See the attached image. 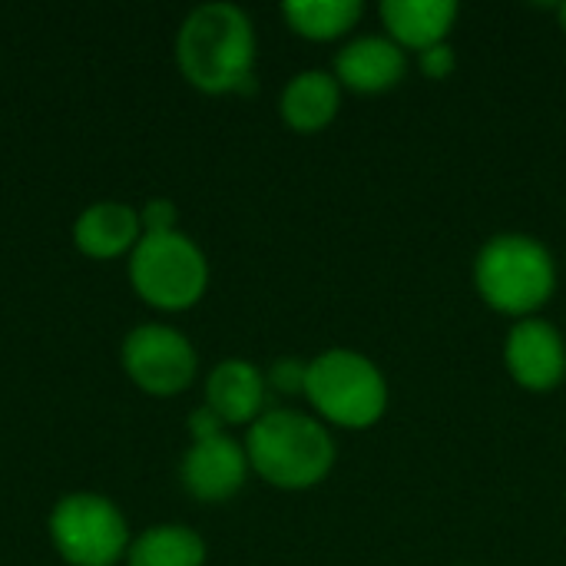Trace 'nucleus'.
Masks as SVG:
<instances>
[{
    "instance_id": "obj_1",
    "label": "nucleus",
    "mask_w": 566,
    "mask_h": 566,
    "mask_svg": "<svg viewBox=\"0 0 566 566\" xmlns=\"http://www.w3.org/2000/svg\"><path fill=\"white\" fill-rule=\"evenodd\" d=\"M179 73L202 93H242L255 76V27L235 3L189 10L176 33Z\"/></svg>"
},
{
    "instance_id": "obj_2",
    "label": "nucleus",
    "mask_w": 566,
    "mask_h": 566,
    "mask_svg": "<svg viewBox=\"0 0 566 566\" xmlns=\"http://www.w3.org/2000/svg\"><path fill=\"white\" fill-rule=\"evenodd\" d=\"M249 468L272 488L308 491L335 468V441L328 428L295 408L265 411L249 424L245 438Z\"/></svg>"
},
{
    "instance_id": "obj_3",
    "label": "nucleus",
    "mask_w": 566,
    "mask_h": 566,
    "mask_svg": "<svg viewBox=\"0 0 566 566\" xmlns=\"http://www.w3.org/2000/svg\"><path fill=\"white\" fill-rule=\"evenodd\" d=\"M474 285L494 312L534 318L557 292V262L541 239L504 232L478 252Z\"/></svg>"
},
{
    "instance_id": "obj_4",
    "label": "nucleus",
    "mask_w": 566,
    "mask_h": 566,
    "mask_svg": "<svg viewBox=\"0 0 566 566\" xmlns=\"http://www.w3.org/2000/svg\"><path fill=\"white\" fill-rule=\"evenodd\" d=\"M305 398L322 421L365 431L378 424L388 408V381L368 355L328 348L308 361Z\"/></svg>"
},
{
    "instance_id": "obj_5",
    "label": "nucleus",
    "mask_w": 566,
    "mask_h": 566,
    "mask_svg": "<svg viewBox=\"0 0 566 566\" xmlns=\"http://www.w3.org/2000/svg\"><path fill=\"white\" fill-rule=\"evenodd\" d=\"M129 282L146 305L159 312H182L209 289V259L179 229L166 235H143L129 252Z\"/></svg>"
},
{
    "instance_id": "obj_6",
    "label": "nucleus",
    "mask_w": 566,
    "mask_h": 566,
    "mask_svg": "<svg viewBox=\"0 0 566 566\" xmlns=\"http://www.w3.org/2000/svg\"><path fill=\"white\" fill-rule=\"evenodd\" d=\"M46 527L56 554L70 566H113L133 544L123 511L90 491L60 497Z\"/></svg>"
},
{
    "instance_id": "obj_7",
    "label": "nucleus",
    "mask_w": 566,
    "mask_h": 566,
    "mask_svg": "<svg viewBox=\"0 0 566 566\" xmlns=\"http://www.w3.org/2000/svg\"><path fill=\"white\" fill-rule=\"evenodd\" d=\"M119 361L126 378L153 398H172L186 391L199 371L192 342L169 325H139L123 338Z\"/></svg>"
},
{
    "instance_id": "obj_8",
    "label": "nucleus",
    "mask_w": 566,
    "mask_h": 566,
    "mask_svg": "<svg viewBox=\"0 0 566 566\" xmlns=\"http://www.w3.org/2000/svg\"><path fill=\"white\" fill-rule=\"evenodd\" d=\"M504 365L527 391H554L566 378L564 335L544 318H521L504 338Z\"/></svg>"
},
{
    "instance_id": "obj_9",
    "label": "nucleus",
    "mask_w": 566,
    "mask_h": 566,
    "mask_svg": "<svg viewBox=\"0 0 566 566\" xmlns=\"http://www.w3.org/2000/svg\"><path fill=\"white\" fill-rule=\"evenodd\" d=\"M182 488L202 504H226L235 497L249 478V454L232 434H216L206 441H192L179 468Z\"/></svg>"
},
{
    "instance_id": "obj_10",
    "label": "nucleus",
    "mask_w": 566,
    "mask_h": 566,
    "mask_svg": "<svg viewBox=\"0 0 566 566\" xmlns=\"http://www.w3.org/2000/svg\"><path fill=\"white\" fill-rule=\"evenodd\" d=\"M408 53L381 33H368L342 46L335 56V80L355 93H388L405 80Z\"/></svg>"
},
{
    "instance_id": "obj_11",
    "label": "nucleus",
    "mask_w": 566,
    "mask_h": 566,
    "mask_svg": "<svg viewBox=\"0 0 566 566\" xmlns=\"http://www.w3.org/2000/svg\"><path fill=\"white\" fill-rule=\"evenodd\" d=\"M265 375L245 358L219 361L206 378V405L222 418V424H255L265 411Z\"/></svg>"
},
{
    "instance_id": "obj_12",
    "label": "nucleus",
    "mask_w": 566,
    "mask_h": 566,
    "mask_svg": "<svg viewBox=\"0 0 566 566\" xmlns=\"http://www.w3.org/2000/svg\"><path fill=\"white\" fill-rule=\"evenodd\" d=\"M143 239L139 209L126 202H93L86 206L73 222V242L90 259H119L133 252Z\"/></svg>"
},
{
    "instance_id": "obj_13",
    "label": "nucleus",
    "mask_w": 566,
    "mask_h": 566,
    "mask_svg": "<svg viewBox=\"0 0 566 566\" xmlns=\"http://www.w3.org/2000/svg\"><path fill=\"white\" fill-rule=\"evenodd\" d=\"M458 20L454 0H385L381 23L401 50H428L448 43Z\"/></svg>"
},
{
    "instance_id": "obj_14",
    "label": "nucleus",
    "mask_w": 566,
    "mask_h": 566,
    "mask_svg": "<svg viewBox=\"0 0 566 566\" xmlns=\"http://www.w3.org/2000/svg\"><path fill=\"white\" fill-rule=\"evenodd\" d=\"M282 119L295 133H322L342 109V83L328 70H302L282 90Z\"/></svg>"
},
{
    "instance_id": "obj_15",
    "label": "nucleus",
    "mask_w": 566,
    "mask_h": 566,
    "mask_svg": "<svg viewBox=\"0 0 566 566\" xmlns=\"http://www.w3.org/2000/svg\"><path fill=\"white\" fill-rule=\"evenodd\" d=\"M129 566H206V541L186 524L146 527L126 551Z\"/></svg>"
},
{
    "instance_id": "obj_16",
    "label": "nucleus",
    "mask_w": 566,
    "mask_h": 566,
    "mask_svg": "<svg viewBox=\"0 0 566 566\" xmlns=\"http://www.w3.org/2000/svg\"><path fill=\"white\" fill-rule=\"evenodd\" d=\"M365 7L361 0H292L282 7L285 23L305 40H338L358 20Z\"/></svg>"
},
{
    "instance_id": "obj_17",
    "label": "nucleus",
    "mask_w": 566,
    "mask_h": 566,
    "mask_svg": "<svg viewBox=\"0 0 566 566\" xmlns=\"http://www.w3.org/2000/svg\"><path fill=\"white\" fill-rule=\"evenodd\" d=\"M305 381H308V361L295 355L275 358L265 371V385L275 388L279 395H305Z\"/></svg>"
},
{
    "instance_id": "obj_18",
    "label": "nucleus",
    "mask_w": 566,
    "mask_h": 566,
    "mask_svg": "<svg viewBox=\"0 0 566 566\" xmlns=\"http://www.w3.org/2000/svg\"><path fill=\"white\" fill-rule=\"evenodd\" d=\"M176 206L169 199H149L139 209V222H143V235H166L176 232Z\"/></svg>"
},
{
    "instance_id": "obj_19",
    "label": "nucleus",
    "mask_w": 566,
    "mask_h": 566,
    "mask_svg": "<svg viewBox=\"0 0 566 566\" xmlns=\"http://www.w3.org/2000/svg\"><path fill=\"white\" fill-rule=\"evenodd\" d=\"M418 66L428 80H448L458 66V56H454V46L451 43H438V46H428L418 53Z\"/></svg>"
},
{
    "instance_id": "obj_20",
    "label": "nucleus",
    "mask_w": 566,
    "mask_h": 566,
    "mask_svg": "<svg viewBox=\"0 0 566 566\" xmlns=\"http://www.w3.org/2000/svg\"><path fill=\"white\" fill-rule=\"evenodd\" d=\"M222 431H226V424H222V418L209 405H202V408H196L189 415V434H192V441H206V438H216Z\"/></svg>"
},
{
    "instance_id": "obj_21",
    "label": "nucleus",
    "mask_w": 566,
    "mask_h": 566,
    "mask_svg": "<svg viewBox=\"0 0 566 566\" xmlns=\"http://www.w3.org/2000/svg\"><path fill=\"white\" fill-rule=\"evenodd\" d=\"M557 17H560V27L566 30V3H560V7H557Z\"/></svg>"
}]
</instances>
